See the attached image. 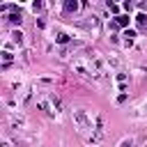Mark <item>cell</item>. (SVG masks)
I'll list each match as a JSON object with an SVG mask.
<instances>
[{
  "mask_svg": "<svg viewBox=\"0 0 147 147\" xmlns=\"http://www.w3.org/2000/svg\"><path fill=\"white\" fill-rule=\"evenodd\" d=\"M124 37H126V46H131V41L136 37V30H124Z\"/></svg>",
  "mask_w": 147,
  "mask_h": 147,
  "instance_id": "obj_6",
  "label": "cell"
},
{
  "mask_svg": "<svg viewBox=\"0 0 147 147\" xmlns=\"http://www.w3.org/2000/svg\"><path fill=\"white\" fill-rule=\"evenodd\" d=\"M106 7H108V9L113 11V14H117V16H119V7H117L115 2H110V0H108V2H106Z\"/></svg>",
  "mask_w": 147,
  "mask_h": 147,
  "instance_id": "obj_7",
  "label": "cell"
},
{
  "mask_svg": "<svg viewBox=\"0 0 147 147\" xmlns=\"http://www.w3.org/2000/svg\"><path fill=\"white\" fill-rule=\"evenodd\" d=\"M115 21H117V25L122 28V25H129L131 18H129V14H119V16H115Z\"/></svg>",
  "mask_w": 147,
  "mask_h": 147,
  "instance_id": "obj_3",
  "label": "cell"
},
{
  "mask_svg": "<svg viewBox=\"0 0 147 147\" xmlns=\"http://www.w3.org/2000/svg\"><path fill=\"white\" fill-rule=\"evenodd\" d=\"M7 18H9L11 25H21V21H23V18H21V11H14V14H9Z\"/></svg>",
  "mask_w": 147,
  "mask_h": 147,
  "instance_id": "obj_2",
  "label": "cell"
},
{
  "mask_svg": "<svg viewBox=\"0 0 147 147\" xmlns=\"http://www.w3.org/2000/svg\"><path fill=\"white\" fill-rule=\"evenodd\" d=\"M0 55H2V62H5V64H2V67H5V69H7V67H9V62H11V60H14V55H11V53H9V51H2V53H0Z\"/></svg>",
  "mask_w": 147,
  "mask_h": 147,
  "instance_id": "obj_4",
  "label": "cell"
},
{
  "mask_svg": "<svg viewBox=\"0 0 147 147\" xmlns=\"http://www.w3.org/2000/svg\"><path fill=\"white\" fill-rule=\"evenodd\" d=\"M136 21H138V25H140L142 30L147 28V14H138V16H136Z\"/></svg>",
  "mask_w": 147,
  "mask_h": 147,
  "instance_id": "obj_5",
  "label": "cell"
},
{
  "mask_svg": "<svg viewBox=\"0 0 147 147\" xmlns=\"http://www.w3.org/2000/svg\"><path fill=\"white\" fill-rule=\"evenodd\" d=\"M32 9H34V11H39V9H41V2H39V0H37V2H32Z\"/></svg>",
  "mask_w": 147,
  "mask_h": 147,
  "instance_id": "obj_10",
  "label": "cell"
},
{
  "mask_svg": "<svg viewBox=\"0 0 147 147\" xmlns=\"http://www.w3.org/2000/svg\"><path fill=\"white\" fill-rule=\"evenodd\" d=\"M119 147H131V140H124V142H122Z\"/></svg>",
  "mask_w": 147,
  "mask_h": 147,
  "instance_id": "obj_11",
  "label": "cell"
},
{
  "mask_svg": "<svg viewBox=\"0 0 147 147\" xmlns=\"http://www.w3.org/2000/svg\"><path fill=\"white\" fill-rule=\"evenodd\" d=\"M64 11H69V14H71V11H78V2H76V0H67V2H64Z\"/></svg>",
  "mask_w": 147,
  "mask_h": 147,
  "instance_id": "obj_1",
  "label": "cell"
},
{
  "mask_svg": "<svg viewBox=\"0 0 147 147\" xmlns=\"http://www.w3.org/2000/svg\"><path fill=\"white\" fill-rule=\"evenodd\" d=\"M11 37H14V44H18V46L23 44V34H21L18 30H14V34H11Z\"/></svg>",
  "mask_w": 147,
  "mask_h": 147,
  "instance_id": "obj_8",
  "label": "cell"
},
{
  "mask_svg": "<svg viewBox=\"0 0 147 147\" xmlns=\"http://www.w3.org/2000/svg\"><path fill=\"white\" fill-rule=\"evenodd\" d=\"M67 41H69V37H67L64 32H60V34H57V44H67Z\"/></svg>",
  "mask_w": 147,
  "mask_h": 147,
  "instance_id": "obj_9",
  "label": "cell"
}]
</instances>
